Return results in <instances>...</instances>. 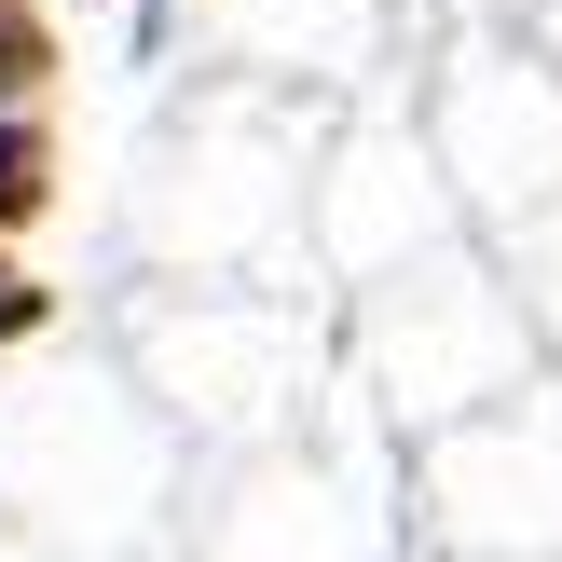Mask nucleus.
I'll list each match as a JSON object with an SVG mask.
<instances>
[{
  "label": "nucleus",
  "instance_id": "1",
  "mask_svg": "<svg viewBox=\"0 0 562 562\" xmlns=\"http://www.w3.org/2000/svg\"><path fill=\"white\" fill-rule=\"evenodd\" d=\"M42 220H55V124L0 110V247H27Z\"/></svg>",
  "mask_w": 562,
  "mask_h": 562
},
{
  "label": "nucleus",
  "instance_id": "2",
  "mask_svg": "<svg viewBox=\"0 0 562 562\" xmlns=\"http://www.w3.org/2000/svg\"><path fill=\"white\" fill-rule=\"evenodd\" d=\"M55 82V0H0V110H42Z\"/></svg>",
  "mask_w": 562,
  "mask_h": 562
},
{
  "label": "nucleus",
  "instance_id": "3",
  "mask_svg": "<svg viewBox=\"0 0 562 562\" xmlns=\"http://www.w3.org/2000/svg\"><path fill=\"white\" fill-rule=\"evenodd\" d=\"M42 316H55V289H42V274H27V261H0V357H14L27 329H42Z\"/></svg>",
  "mask_w": 562,
  "mask_h": 562
}]
</instances>
